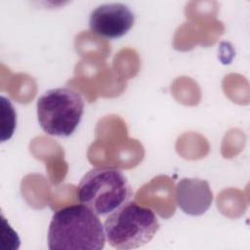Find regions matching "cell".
<instances>
[{
    "mask_svg": "<svg viewBox=\"0 0 250 250\" xmlns=\"http://www.w3.org/2000/svg\"><path fill=\"white\" fill-rule=\"evenodd\" d=\"M104 243V225L85 205H70L54 213L48 230L50 250H101Z\"/></svg>",
    "mask_w": 250,
    "mask_h": 250,
    "instance_id": "cell-1",
    "label": "cell"
},
{
    "mask_svg": "<svg viewBox=\"0 0 250 250\" xmlns=\"http://www.w3.org/2000/svg\"><path fill=\"white\" fill-rule=\"evenodd\" d=\"M108 244L115 249H134L148 243L160 228L155 213L135 201H127L104 221Z\"/></svg>",
    "mask_w": 250,
    "mask_h": 250,
    "instance_id": "cell-2",
    "label": "cell"
},
{
    "mask_svg": "<svg viewBox=\"0 0 250 250\" xmlns=\"http://www.w3.org/2000/svg\"><path fill=\"white\" fill-rule=\"evenodd\" d=\"M132 195L130 184L117 168L97 167L87 172L77 188L81 204L98 216H106L126 203Z\"/></svg>",
    "mask_w": 250,
    "mask_h": 250,
    "instance_id": "cell-3",
    "label": "cell"
},
{
    "mask_svg": "<svg viewBox=\"0 0 250 250\" xmlns=\"http://www.w3.org/2000/svg\"><path fill=\"white\" fill-rule=\"evenodd\" d=\"M37 119L42 130L55 137H69L84 113L80 93L70 88H55L43 93L36 104Z\"/></svg>",
    "mask_w": 250,
    "mask_h": 250,
    "instance_id": "cell-4",
    "label": "cell"
},
{
    "mask_svg": "<svg viewBox=\"0 0 250 250\" xmlns=\"http://www.w3.org/2000/svg\"><path fill=\"white\" fill-rule=\"evenodd\" d=\"M135 15L123 3H105L96 7L89 17V27L94 34L106 39L124 36L134 25Z\"/></svg>",
    "mask_w": 250,
    "mask_h": 250,
    "instance_id": "cell-5",
    "label": "cell"
},
{
    "mask_svg": "<svg viewBox=\"0 0 250 250\" xmlns=\"http://www.w3.org/2000/svg\"><path fill=\"white\" fill-rule=\"evenodd\" d=\"M176 201L184 213L200 216L210 208L213 192L207 181L184 178L176 186Z\"/></svg>",
    "mask_w": 250,
    "mask_h": 250,
    "instance_id": "cell-6",
    "label": "cell"
}]
</instances>
